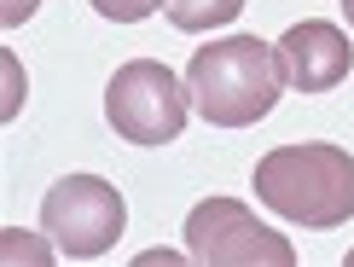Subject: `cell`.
Segmentation results:
<instances>
[{
	"instance_id": "1",
	"label": "cell",
	"mask_w": 354,
	"mask_h": 267,
	"mask_svg": "<svg viewBox=\"0 0 354 267\" xmlns=\"http://www.w3.org/2000/svg\"><path fill=\"white\" fill-rule=\"evenodd\" d=\"M186 87H192V111L215 128H250L273 111L285 70H279V47L256 35H227L192 53L186 64Z\"/></svg>"
},
{
	"instance_id": "2",
	"label": "cell",
	"mask_w": 354,
	"mask_h": 267,
	"mask_svg": "<svg viewBox=\"0 0 354 267\" xmlns=\"http://www.w3.org/2000/svg\"><path fill=\"white\" fill-rule=\"evenodd\" d=\"M256 198L297 227H343L354 215V157L326 140L273 145L256 163Z\"/></svg>"
},
{
	"instance_id": "3",
	"label": "cell",
	"mask_w": 354,
	"mask_h": 267,
	"mask_svg": "<svg viewBox=\"0 0 354 267\" xmlns=\"http://www.w3.org/2000/svg\"><path fill=\"white\" fill-rule=\"evenodd\" d=\"M192 111V87L157 58H128L105 82V116L128 145H169L180 140Z\"/></svg>"
},
{
	"instance_id": "4",
	"label": "cell",
	"mask_w": 354,
	"mask_h": 267,
	"mask_svg": "<svg viewBox=\"0 0 354 267\" xmlns=\"http://www.w3.org/2000/svg\"><path fill=\"white\" fill-rule=\"evenodd\" d=\"M41 227H47V239L64 250V256H105V250L122 239L128 227V203L122 192L111 181H99V174H64L47 198H41Z\"/></svg>"
},
{
	"instance_id": "5",
	"label": "cell",
	"mask_w": 354,
	"mask_h": 267,
	"mask_svg": "<svg viewBox=\"0 0 354 267\" xmlns=\"http://www.w3.org/2000/svg\"><path fill=\"white\" fill-rule=\"evenodd\" d=\"M186 256L203 267H290L297 250L285 232L261 227L239 198H209L186 215Z\"/></svg>"
},
{
	"instance_id": "6",
	"label": "cell",
	"mask_w": 354,
	"mask_h": 267,
	"mask_svg": "<svg viewBox=\"0 0 354 267\" xmlns=\"http://www.w3.org/2000/svg\"><path fill=\"white\" fill-rule=\"evenodd\" d=\"M279 70H285L290 93H331V87L354 70V47H348V35L337 24L308 18V24L285 29V41H279Z\"/></svg>"
},
{
	"instance_id": "7",
	"label": "cell",
	"mask_w": 354,
	"mask_h": 267,
	"mask_svg": "<svg viewBox=\"0 0 354 267\" xmlns=\"http://www.w3.org/2000/svg\"><path fill=\"white\" fill-rule=\"evenodd\" d=\"M244 12V0H169V24L186 29V35H203V29H221Z\"/></svg>"
},
{
	"instance_id": "8",
	"label": "cell",
	"mask_w": 354,
	"mask_h": 267,
	"mask_svg": "<svg viewBox=\"0 0 354 267\" xmlns=\"http://www.w3.org/2000/svg\"><path fill=\"white\" fill-rule=\"evenodd\" d=\"M157 6H169V0H93V12L111 18V24H140V18H151Z\"/></svg>"
},
{
	"instance_id": "9",
	"label": "cell",
	"mask_w": 354,
	"mask_h": 267,
	"mask_svg": "<svg viewBox=\"0 0 354 267\" xmlns=\"http://www.w3.org/2000/svg\"><path fill=\"white\" fill-rule=\"evenodd\" d=\"M35 6H41V0H0V24H6V29H18V24H29V18H35Z\"/></svg>"
},
{
	"instance_id": "10",
	"label": "cell",
	"mask_w": 354,
	"mask_h": 267,
	"mask_svg": "<svg viewBox=\"0 0 354 267\" xmlns=\"http://www.w3.org/2000/svg\"><path fill=\"white\" fill-rule=\"evenodd\" d=\"M343 18H348V24H354V0H343Z\"/></svg>"
},
{
	"instance_id": "11",
	"label": "cell",
	"mask_w": 354,
	"mask_h": 267,
	"mask_svg": "<svg viewBox=\"0 0 354 267\" xmlns=\"http://www.w3.org/2000/svg\"><path fill=\"white\" fill-rule=\"evenodd\" d=\"M348 261H354V250H348Z\"/></svg>"
}]
</instances>
